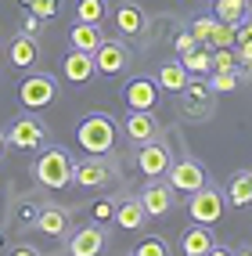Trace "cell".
<instances>
[{"mask_svg": "<svg viewBox=\"0 0 252 256\" xmlns=\"http://www.w3.org/2000/svg\"><path fill=\"white\" fill-rule=\"evenodd\" d=\"M72 170H76V162L61 144H43L40 159L32 162V180L47 188V192H61V188L72 184Z\"/></svg>", "mask_w": 252, "mask_h": 256, "instance_id": "cell-1", "label": "cell"}, {"mask_svg": "<svg viewBox=\"0 0 252 256\" xmlns=\"http://www.w3.org/2000/svg\"><path fill=\"white\" fill-rule=\"evenodd\" d=\"M76 144L87 152V156H112L115 148V119L105 112H90L79 119L76 126Z\"/></svg>", "mask_w": 252, "mask_h": 256, "instance_id": "cell-2", "label": "cell"}, {"mask_svg": "<svg viewBox=\"0 0 252 256\" xmlns=\"http://www.w3.org/2000/svg\"><path fill=\"white\" fill-rule=\"evenodd\" d=\"M177 98H180V112H184V119H191V123H198V119H209V116H213V98H216V90L209 87V80L191 76V80H188V87H184Z\"/></svg>", "mask_w": 252, "mask_h": 256, "instance_id": "cell-3", "label": "cell"}, {"mask_svg": "<svg viewBox=\"0 0 252 256\" xmlns=\"http://www.w3.org/2000/svg\"><path fill=\"white\" fill-rule=\"evenodd\" d=\"M18 101L29 108V112H40L47 105H54L58 101V80L50 72H32L18 83Z\"/></svg>", "mask_w": 252, "mask_h": 256, "instance_id": "cell-4", "label": "cell"}, {"mask_svg": "<svg viewBox=\"0 0 252 256\" xmlns=\"http://www.w3.org/2000/svg\"><path fill=\"white\" fill-rule=\"evenodd\" d=\"M4 134H7V148H18V152H40L47 144V126L36 116H18Z\"/></svg>", "mask_w": 252, "mask_h": 256, "instance_id": "cell-5", "label": "cell"}, {"mask_svg": "<svg viewBox=\"0 0 252 256\" xmlns=\"http://www.w3.org/2000/svg\"><path fill=\"white\" fill-rule=\"evenodd\" d=\"M137 198H141L148 220H159V216H166V213L177 206V192L170 188V180H166V177H151L141 192H137Z\"/></svg>", "mask_w": 252, "mask_h": 256, "instance_id": "cell-6", "label": "cell"}, {"mask_svg": "<svg viewBox=\"0 0 252 256\" xmlns=\"http://www.w3.org/2000/svg\"><path fill=\"white\" fill-rule=\"evenodd\" d=\"M115 177H119V170L112 166L108 156H87V159H79L76 170H72V184H79V188H105Z\"/></svg>", "mask_w": 252, "mask_h": 256, "instance_id": "cell-7", "label": "cell"}, {"mask_svg": "<svg viewBox=\"0 0 252 256\" xmlns=\"http://www.w3.org/2000/svg\"><path fill=\"white\" fill-rule=\"evenodd\" d=\"M170 166H173V152H170V144L162 141V134L155 141H148V144L137 148V170L148 180L151 177H166V174H170Z\"/></svg>", "mask_w": 252, "mask_h": 256, "instance_id": "cell-8", "label": "cell"}, {"mask_svg": "<svg viewBox=\"0 0 252 256\" xmlns=\"http://www.w3.org/2000/svg\"><path fill=\"white\" fill-rule=\"evenodd\" d=\"M224 206H227V198L220 188H209V184H202L198 192H191V220L195 224H216V220L224 216Z\"/></svg>", "mask_w": 252, "mask_h": 256, "instance_id": "cell-9", "label": "cell"}, {"mask_svg": "<svg viewBox=\"0 0 252 256\" xmlns=\"http://www.w3.org/2000/svg\"><path fill=\"white\" fill-rule=\"evenodd\" d=\"M105 246H108V231L101 224L76 228L65 238V252H72V256H97V252H105Z\"/></svg>", "mask_w": 252, "mask_h": 256, "instance_id": "cell-10", "label": "cell"}, {"mask_svg": "<svg viewBox=\"0 0 252 256\" xmlns=\"http://www.w3.org/2000/svg\"><path fill=\"white\" fill-rule=\"evenodd\" d=\"M123 101L137 112H151L159 105V80L151 76H130L123 83Z\"/></svg>", "mask_w": 252, "mask_h": 256, "instance_id": "cell-11", "label": "cell"}, {"mask_svg": "<svg viewBox=\"0 0 252 256\" xmlns=\"http://www.w3.org/2000/svg\"><path fill=\"white\" fill-rule=\"evenodd\" d=\"M94 65H97V72H105V76H119L126 72V65H130V47L123 40H101V47L94 50Z\"/></svg>", "mask_w": 252, "mask_h": 256, "instance_id": "cell-12", "label": "cell"}, {"mask_svg": "<svg viewBox=\"0 0 252 256\" xmlns=\"http://www.w3.org/2000/svg\"><path fill=\"white\" fill-rule=\"evenodd\" d=\"M166 180H170V188L180 195H191V192H198L202 184H206V170H202V162H195V159H180V162H173L170 166V174H166Z\"/></svg>", "mask_w": 252, "mask_h": 256, "instance_id": "cell-13", "label": "cell"}, {"mask_svg": "<svg viewBox=\"0 0 252 256\" xmlns=\"http://www.w3.org/2000/svg\"><path fill=\"white\" fill-rule=\"evenodd\" d=\"M115 18V29H119V36H144L148 32V11L141 4H133V0H119L112 11Z\"/></svg>", "mask_w": 252, "mask_h": 256, "instance_id": "cell-14", "label": "cell"}, {"mask_svg": "<svg viewBox=\"0 0 252 256\" xmlns=\"http://www.w3.org/2000/svg\"><path fill=\"white\" fill-rule=\"evenodd\" d=\"M123 134L130 138V144H148V141H155L159 138V119L151 116V112H137V108H130V116L123 119Z\"/></svg>", "mask_w": 252, "mask_h": 256, "instance_id": "cell-15", "label": "cell"}, {"mask_svg": "<svg viewBox=\"0 0 252 256\" xmlns=\"http://www.w3.org/2000/svg\"><path fill=\"white\" fill-rule=\"evenodd\" d=\"M36 231H43L47 238H69V231H72V213L69 210H61V206H40V213H36V224H32Z\"/></svg>", "mask_w": 252, "mask_h": 256, "instance_id": "cell-16", "label": "cell"}, {"mask_svg": "<svg viewBox=\"0 0 252 256\" xmlns=\"http://www.w3.org/2000/svg\"><path fill=\"white\" fill-rule=\"evenodd\" d=\"M94 72H97V65H94V54L90 50H79V47H72L69 54L61 58V76L69 80V83H90L94 80Z\"/></svg>", "mask_w": 252, "mask_h": 256, "instance_id": "cell-17", "label": "cell"}, {"mask_svg": "<svg viewBox=\"0 0 252 256\" xmlns=\"http://www.w3.org/2000/svg\"><path fill=\"white\" fill-rule=\"evenodd\" d=\"M7 62L14 69H32L40 62V40L29 36V32H18L11 44H7Z\"/></svg>", "mask_w": 252, "mask_h": 256, "instance_id": "cell-18", "label": "cell"}, {"mask_svg": "<svg viewBox=\"0 0 252 256\" xmlns=\"http://www.w3.org/2000/svg\"><path fill=\"white\" fill-rule=\"evenodd\" d=\"M213 246H216V238H213L209 224H191L180 234V252L184 256H209Z\"/></svg>", "mask_w": 252, "mask_h": 256, "instance_id": "cell-19", "label": "cell"}, {"mask_svg": "<svg viewBox=\"0 0 252 256\" xmlns=\"http://www.w3.org/2000/svg\"><path fill=\"white\" fill-rule=\"evenodd\" d=\"M115 224H119L123 231H144L148 213H144V206H141V198H137V195L119 198V206H115Z\"/></svg>", "mask_w": 252, "mask_h": 256, "instance_id": "cell-20", "label": "cell"}, {"mask_svg": "<svg viewBox=\"0 0 252 256\" xmlns=\"http://www.w3.org/2000/svg\"><path fill=\"white\" fill-rule=\"evenodd\" d=\"M224 198H227V206H234V210H249L252 206V170H242V174H234L227 180Z\"/></svg>", "mask_w": 252, "mask_h": 256, "instance_id": "cell-21", "label": "cell"}, {"mask_svg": "<svg viewBox=\"0 0 252 256\" xmlns=\"http://www.w3.org/2000/svg\"><path fill=\"white\" fill-rule=\"evenodd\" d=\"M188 80H191V72L184 69L180 58H177V62H162V69H159V90H166V94H180L184 87H188Z\"/></svg>", "mask_w": 252, "mask_h": 256, "instance_id": "cell-22", "label": "cell"}, {"mask_svg": "<svg viewBox=\"0 0 252 256\" xmlns=\"http://www.w3.org/2000/svg\"><path fill=\"white\" fill-rule=\"evenodd\" d=\"M101 40H105V32H101L97 22H76V26L69 29V44L79 47V50H90V54L101 47Z\"/></svg>", "mask_w": 252, "mask_h": 256, "instance_id": "cell-23", "label": "cell"}, {"mask_svg": "<svg viewBox=\"0 0 252 256\" xmlns=\"http://www.w3.org/2000/svg\"><path fill=\"white\" fill-rule=\"evenodd\" d=\"M180 62L191 76H209L213 72V47H195L188 54H180Z\"/></svg>", "mask_w": 252, "mask_h": 256, "instance_id": "cell-24", "label": "cell"}, {"mask_svg": "<svg viewBox=\"0 0 252 256\" xmlns=\"http://www.w3.org/2000/svg\"><path fill=\"white\" fill-rule=\"evenodd\" d=\"M76 22H105L108 18V0H76Z\"/></svg>", "mask_w": 252, "mask_h": 256, "instance_id": "cell-25", "label": "cell"}, {"mask_svg": "<svg viewBox=\"0 0 252 256\" xmlns=\"http://www.w3.org/2000/svg\"><path fill=\"white\" fill-rule=\"evenodd\" d=\"M249 11L245 0H213V18H224V22H242Z\"/></svg>", "mask_w": 252, "mask_h": 256, "instance_id": "cell-26", "label": "cell"}, {"mask_svg": "<svg viewBox=\"0 0 252 256\" xmlns=\"http://www.w3.org/2000/svg\"><path fill=\"white\" fill-rule=\"evenodd\" d=\"M170 252H173L170 242L159 238V234H148V238H141V242L133 246V256H170Z\"/></svg>", "mask_w": 252, "mask_h": 256, "instance_id": "cell-27", "label": "cell"}, {"mask_svg": "<svg viewBox=\"0 0 252 256\" xmlns=\"http://www.w3.org/2000/svg\"><path fill=\"white\" fill-rule=\"evenodd\" d=\"M238 83H242V72H238V69H227V72H213V76H209V87H213L216 94L238 90Z\"/></svg>", "mask_w": 252, "mask_h": 256, "instance_id": "cell-28", "label": "cell"}, {"mask_svg": "<svg viewBox=\"0 0 252 256\" xmlns=\"http://www.w3.org/2000/svg\"><path fill=\"white\" fill-rule=\"evenodd\" d=\"M209 47H234V22H224V18H216V22H213V36H209Z\"/></svg>", "mask_w": 252, "mask_h": 256, "instance_id": "cell-29", "label": "cell"}, {"mask_svg": "<svg viewBox=\"0 0 252 256\" xmlns=\"http://www.w3.org/2000/svg\"><path fill=\"white\" fill-rule=\"evenodd\" d=\"M14 220H18V224H36V213H40V202L36 198H18V202H14Z\"/></svg>", "mask_w": 252, "mask_h": 256, "instance_id": "cell-30", "label": "cell"}, {"mask_svg": "<svg viewBox=\"0 0 252 256\" xmlns=\"http://www.w3.org/2000/svg\"><path fill=\"white\" fill-rule=\"evenodd\" d=\"M115 206H119V198H97L90 206L94 224H108V220H115Z\"/></svg>", "mask_w": 252, "mask_h": 256, "instance_id": "cell-31", "label": "cell"}, {"mask_svg": "<svg viewBox=\"0 0 252 256\" xmlns=\"http://www.w3.org/2000/svg\"><path fill=\"white\" fill-rule=\"evenodd\" d=\"M25 4V11H32V14H40L43 22H50L58 14V8H61V0H22Z\"/></svg>", "mask_w": 252, "mask_h": 256, "instance_id": "cell-32", "label": "cell"}, {"mask_svg": "<svg viewBox=\"0 0 252 256\" xmlns=\"http://www.w3.org/2000/svg\"><path fill=\"white\" fill-rule=\"evenodd\" d=\"M227 69H238L234 47H213V72H227Z\"/></svg>", "mask_w": 252, "mask_h": 256, "instance_id": "cell-33", "label": "cell"}, {"mask_svg": "<svg viewBox=\"0 0 252 256\" xmlns=\"http://www.w3.org/2000/svg\"><path fill=\"white\" fill-rule=\"evenodd\" d=\"M234 58H238L242 80H252V44H238V47H234Z\"/></svg>", "mask_w": 252, "mask_h": 256, "instance_id": "cell-34", "label": "cell"}, {"mask_svg": "<svg viewBox=\"0 0 252 256\" xmlns=\"http://www.w3.org/2000/svg\"><path fill=\"white\" fill-rule=\"evenodd\" d=\"M213 22H216V18H195V22H191V36L198 40V47H209V36H213Z\"/></svg>", "mask_w": 252, "mask_h": 256, "instance_id": "cell-35", "label": "cell"}, {"mask_svg": "<svg viewBox=\"0 0 252 256\" xmlns=\"http://www.w3.org/2000/svg\"><path fill=\"white\" fill-rule=\"evenodd\" d=\"M173 47H177V54H188V50L198 47V40L191 36V29H177L173 32Z\"/></svg>", "mask_w": 252, "mask_h": 256, "instance_id": "cell-36", "label": "cell"}, {"mask_svg": "<svg viewBox=\"0 0 252 256\" xmlns=\"http://www.w3.org/2000/svg\"><path fill=\"white\" fill-rule=\"evenodd\" d=\"M238 44H252V14H245L242 22H234V47Z\"/></svg>", "mask_w": 252, "mask_h": 256, "instance_id": "cell-37", "label": "cell"}, {"mask_svg": "<svg viewBox=\"0 0 252 256\" xmlns=\"http://www.w3.org/2000/svg\"><path fill=\"white\" fill-rule=\"evenodd\" d=\"M43 26H47V22L40 18V14H32V11H29V14H25V22H22V32H29V36H36V40H40Z\"/></svg>", "mask_w": 252, "mask_h": 256, "instance_id": "cell-38", "label": "cell"}, {"mask_svg": "<svg viewBox=\"0 0 252 256\" xmlns=\"http://www.w3.org/2000/svg\"><path fill=\"white\" fill-rule=\"evenodd\" d=\"M11 252H14V256H36L40 249H32V246H14Z\"/></svg>", "mask_w": 252, "mask_h": 256, "instance_id": "cell-39", "label": "cell"}, {"mask_svg": "<svg viewBox=\"0 0 252 256\" xmlns=\"http://www.w3.org/2000/svg\"><path fill=\"white\" fill-rule=\"evenodd\" d=\"M4 152H7V134L0 130V156H4Z\"/></svg>", "mask_w": 252, "mask_h": 256, "instance_id": "cell-40", "label": "cell"}, {"mask_svg": "<svg viewBox=\"0 0 252 256\" xmlns=\"http://www.w3.org/2000/svg\"><path fill=\"white\" fill-rule=\"evenodd\" d=\"M245 4H249V11H252V0H245Z\"/></svg>", "mask_w": 252, "mask_h": 256, "instance_id": "cell-41", "label": "cell"}, {"mask_svg": "<svg viewBox=\"0 0 252 256\" xmlns=\"http://www.w3.org/2000/svg\"><path fill=\"white\" fill-rule=\"evenodd\" d=\"M0 242H4V234H0Z\"/></svg>", "mask_w": 252, "mask_h": 256, "instance_id": "cell-42", "label": "cell"}]
</instances>
